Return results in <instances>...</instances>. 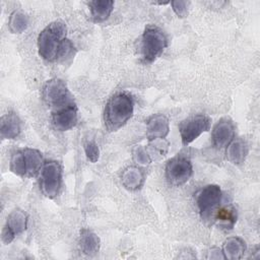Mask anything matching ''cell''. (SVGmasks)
Masks as SVG:
<instances>
[{
    "instance_id": "20",
    "label": "cell",
    "mask_w": 260,
    "mask_h": 260,
    "mask_svg": "<svg viewBox=\"0 0 260 260\" xmlns=\"http://www.w3.org/2000/svg\"><path fill=\"white\" fill-rule=\"evenodd\" d=\"M214 219L219 226L231 230L237 221V210L233 206H223L215 210Z\"/></svg>"
},
{
    "instance_id": "23",
    "label": "cell",
    "mask_w": 260,
    "mask_h": 260,
    "mask_svg": "<svg viewBox=\"0 0 260 260\" xmlns=\"http://www.w3.org/2000/svg\"><path fill=\"white\" fill-rule=\"evenodd\" d=\"M171 5L173 7L174 12L179 16V17H185L188 14V10H189V5L190 2L189 1H172Z\"/></svg>"
},
{
    "instance_id": "24",
    "label": "cell",
    "mask_w": 260,
    "mask_h": 260,
    "mask_svg": "<svg viewBox=\"0 0 260 260\" xmlns=\"http://www.w3.org/2000/svg\"><path fill=\"white\" fill-rule=\"evenodd\" d=\"M84 151H85V154H86V157L88 160H90L91 162L98 161L99 156H100V150H99L98 145L93 141L87 142L84 145Z\"/></svg>"
},
{
    "instance_id": "6",
    "label": "cell",
    "mask_w": 260,
    "mask_h": 260,
    "mask_svg": "<svg viewBox=\"0 0 260 260\" xmlns=\"http://www.w3.org/2000/svg\"><path fill=\"white\" fill-rule=\"evenodd\" d=\"M62 185V168L57 160L45 161L40 172V188L43 194L54 198L59 194Z\"/></svg>"
},
{
    "instance_id": "4",
    "label": "cell",
    "mask_w": 260,
    "mask_h": 260,
    "mask_svg": "<svg viewBox=\"0 0 260 260\" xmlns=\"http://www.w3.org/2000/svg\"><path fill=\"white\" fill-rule=\"evenodd\" d=\"M43 99L51 108L52 113L76 106L66 83L59 78H53L46 82L43 88Z\"/></svg>"
},
{
    "instance_id": "3",
    "label": "cell",
    "mask_w": 260,
    "mask_h": 260,
    "mask_svg": "<svg viewBox=\"0 0 260 260\" xmlns=\"http://www.w3.org/2000/svg\"><path fill=\"white\" fill-rule=\"evenodd\" d=\"M44 165L42 153L34 148L15 151L10 158V171L21 177H34L41 172Z\"/></svg>"
},
{
    "instance_id": "1",
    "label": "cell",
    "mask_w": 260,
    "mask_h": 260,
    "mask_svg": "<svg viewBox=\"0 0 260 260\" xmlns=\"http://www.w3.org/2000/svg\"><path fill=\"white\" fill-rule=\"evenodd\" d=\"M66 25L62 21L48 24L39 35L40 56L47 61H55L69 56L73 51L72 43L66 39Z\"/></svg>"
},
{
    "instance_id": "22",
    "label": "cell",
    "mask_w": 260,
    "mask_h": 260,
    "mask_svg": "<svg viewBox=\"0 0 260 260\" xmlns=\"http://www.w3.org/2000/svg\"><path fill=\"white\" fill-rule=\"evenodd\" d=\"M133 157H134V159L137 162H140V164H143V165L149 164L151 161V157H150L147 149L144 148L141 145L136 146L134 148V150H133Z\"/></svg>"
},
{
    "instance_id": "19",
    "label": "cell",
    "mask_w": 260,
    "mask_h": 260,
    "mask_svg": "<svg viewBox=\"0 0 260 260\" xmlns=\"http://www.w3.org/2000/svg\"><path fill=\"white\" fill-rule=\"evenodd\" d=\"M79 243L82 252L86 255H93L100 249V238L87 229L81 230Z\"/></svg>"
},
{
    "instance_id": "2",
    "label": "cell",
    "mask_w": 260,
    "mask_h": 260,
    "mask_svg": "<svg viewBox=\"0 0 260 260\" xmlns=\"http://www.w3.org/2000/svg\"><path fill=\"white\" fill-rule=\"evenodd\" d=\"M133 98L124 91L115 93L107 103L104 113L105 124L110 131H117L133 116Z\"/></svg>"
},
{
    "instance_id": "18",
    "label": "cell",
    "mask_w": 260,
    "mask_h": 260,
    "mask_svg": "<svg viewBox=\"0 0 260 260\" xmlns=\"http://www.w3.org/2000/svg\"><path fill=\"white\" fill-rule=\"evenodd\" d=\"M144 181L142 171L136 167L127 168L122 175V183L129 190L139 189Z\"/></svg>"
},
{
    "instance_id": "13",
    "label": "cell",
    "mask_w": 260,
    "mask_h": 260,
    "mask_svg": "<svg viewBox=\"0 0 260 260\" xmlns=\"http://www.w3.org/2000/svg\"><path fill=\"white\" fill-rule=\"evenodd\" d=\"M169 120L166 116L157 114L152 116L146 126V137L149 141L156 138H165L169 133Z\"/></svg>"
},
{
    "instance_id": "16",
    "label": "cell",
    "mask_w": 260,
    "mask_h": 260,
    "mask_svg": "<svg viewBox=\"0 0 260 260\" xmlns=\"http://www.w3.org/2000/svg\"><path fill=\"white\" fill-rule=\"evenodd\" d=\"M248 153V146L246 142L241 139H233L226 146V158L234 165H241L244 162Z\"/></svg>"
},
{
    "instance_id": "21",
    "label": "cell",
    "mask_w": 260,
    "mask_h": 260,
    "mask_svg": "<svg viewBox=\"0 0 260 260\" xmlns=\"http://www.w3.org/2000/svg\"><path fill=\"white\" fill-rule=\"evenodd\" d=\"M9 28L14 34H21L28 25V18L26 14L21 11H14L11 13L8 21Z\"/></svg>"
},
{
    "instance_id": "17",
    "label": "cell",
    "mask_w": 260,
    "mask_h": 260,
    "mask_svg": "<svg viewBox=\"0 0 260 260\" xmlns=\"http://www.w3.org/2000/svg\"><path fill=\"white\" fill-rule=\"evenodd\" d=\"M246 251L245 242L239 237L228 238L221 249L224 259H240Z\"/></svg>"
},
{
    "instance_id": "11",
    "label": "cell",
    "mask_w": 260,
    "mask_h": 260,
    "mask_svg": "<svg viewBox=\"0 0 260 260\" xmlns=\"http://www.w3.org/2000/svg\"><path fill=\"white\" fill-rule=\"evenodd\" d=\"M211 138L216 148L226 147L235 138V125L233 121L229 118L220 119L212 128Z\"/></svg>"
},
{
    "instance_id": "9",
    "label": "cell",
    "mask_w": 260,
    "mask_h": 260,
    "mask_svg": "<svg viewBox=\"0 0 260 260\" xmlns=\"http://www.w3.org/2000/svg\"><path fill=\"white\" fill-rule=\"evenodd\" d=\"M222 193L218 185H207L197 194L196 203L203 219L210 218L221 201Z\"/></svg>"
},
{
    "instance_id": "15",
    "label": "cell",
    "mask_w": 260,
    "mask_h": 260,
    "mask_svg": "<svg viewBox=\"0 0 260 260\" xmlns=\"http://www.w3.org/2000/svg\"><path fill=\"white\" fill-rule=\"evenodd\" d=\"M87 4L91 17L95 22H103L108 19L114 8V2L111 0H94L89 1Z\"/></svg>"
},
{
    "instance_id": "12",
    "label": "cell",
    "mask_w": 260,
    "mask_h": 260,
    "mask_svg": "<svg viewBox=\"0 0 260 260\" xmlns=\"http://www.w3.org/2000/svg\"><path fill=\"white\" fill-rule=\"evenodd\" d=\"M77 121L78 115L76 106L52 113V122L59 131H67L73 128L77 124Z\"/></svg>"
},
{
    "instance_id": "7",
    "label": "cell",
    "mask_w": 260,
    "mask_h": 260,
    "mask_svg": "<svg viewBox=\"0 0 260 260\" xmlns=\"http://www.w3.org/2000/svg\"><path fill=\"white\" fill-rule=\"evenodd\" d=\"M168 182L174 186H181L189 181L193 174V167L189 158L177 155L170 159L165 168Z\"/></svg>"
},
{
    "instance_id": "10",
    "label": "cell",
    "mask_w": 260,
    "mask_h": 260,
    "mask_svg": "<svg viewBox=\"0 0 260 260\" xmlns=\"http://www.w3.org/2000/svg\"><path fill=\"white\" fill-rule=\"evenodd\" d=\"M27 226V215L21 209H14L7 217L2 231V241L5 244L11 243L14 238L23 233Z\"/></svg>"
},
{
    "instance_id": "5",
    "label": "cell",
    "mask_w": 260,
    "mask_h": 260,
    "mask_svg": "<svg viewBox=\"0 0 260 260\" xmlns=\"http://www.w3.org/2000/svg\"><path fill=\"white\" fill-rule=\"evenodd\" d=\"M168 46V39L165 32L155 25H147L142 34L141 54L144 63L149 64L155 61Z\"/></svg>"
},
{
    "instance_id": "8",
    "label": "cell",
    "mask_w": 260,
    "mask_h": 260,
    "mask_svg": "<svg viewBox=\"0 0 260 260\" xmlns=\"http://www.w3.org/2000/svg\"><path fill=\"white\" fill-rule=\"evenodd\" d=\"M210 128V119L206 115L196 114L183 120L179 125V131L184 145L190 144L202 133Z\"/></svg>"
},
{
    "instance_id": "14",
    "label": "cell",
    "mask_w": 260,
    "mask_h": 260,
    "mask_svg": "<svg viewBox=\"0 0 260 260\" xmlns=\"http://www.w3.org/2000/svg\"><path fill=\"white\" fill-rule=\"evenodd\" d=\"M0 132L2 139H14L21 131V123L18 116L14 113H8L1 118Z\"/></svg>"
}]
</instances>
